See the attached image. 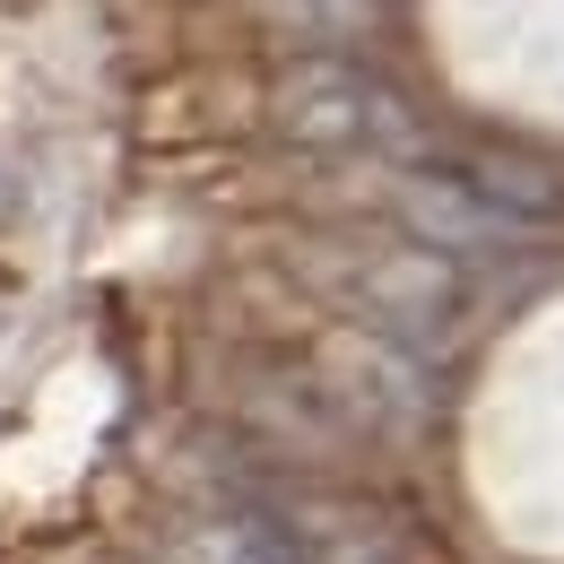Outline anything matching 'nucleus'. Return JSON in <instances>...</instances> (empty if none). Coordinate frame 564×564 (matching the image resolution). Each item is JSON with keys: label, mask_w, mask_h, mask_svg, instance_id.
I'll use <instances>...</instances> for the list:
<instances>
[{"label": "nucleus", "mask_w": 564, "mask_h": 564, "mask_svg": "<svg viewBox=\"0 0 564 564\" xmlns=\"http://www.w3.org/2000/svg\"><path fill=\"white\" fill-rule=\"evenodd\" d=\"M9 217H18V183H9V165H0V235H9Z\"/></svg>", "instance_id": "f257e3e1"}]
</instances>
